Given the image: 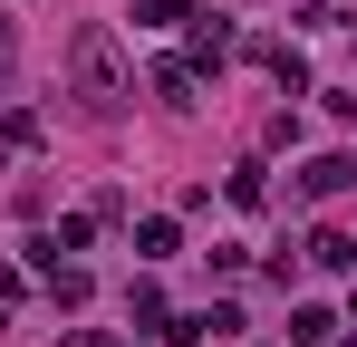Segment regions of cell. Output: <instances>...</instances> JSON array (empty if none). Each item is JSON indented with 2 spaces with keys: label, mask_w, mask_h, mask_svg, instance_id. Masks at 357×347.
<instances>
[{
  "label": "cell",
  "mask_w": 357,
  "mask_h": 347,
  "mask_svg": "<svg viewBox=\"0 0 357 347\" xmlns=\"http://www.w3.org/2000/svg\"><path fill=\"white\" fill-rule=\"evenodd\" d=\"M39 280H49V299H59V309H77V299H87V270H77V261H59V270H39Z\"/></svg>",
  "instance_id": "13"
},
{
  "label": "cell",
  "mask_w": 357,
  "mask_h": 347,
  "mask_svg": "<svg viewBox=\"0 0 357 347\" xmlns=\"http://www.w3.org/2000/svg\"><path fill=\"white\" fill-rule=\"evenodd\" d=\"M299 261H309V270H348V261H357V241H348V231H328V222H319L309 241H299Z\"/></svg>",
  "instance_id": "7"
},
{
  "label": "cell",
  "mask_w": 357,
  "mask_h": 347,
  "mask_svg": "<svg viewBox=\"0 0 357 347\" xmlns=\"http://www.w3.org/2000/svg\"><path fill=\"white\" fill-rule=\"evenodd\" d=\"M348 318H357V299H348Z\"/></svg>",
  "instance_id": "17"
},
{
  "label": "cell",
  "mask_w": 357,
  "mask_h": 347,
  "mask_svg": "<svg viewBox=\"0 0 357 347\" xmlns=\"http://www.w3.org/2000/svg\"><path fill=\"white\" fill-rule=\"evenodd\" d=\"M203 0H135V29H183Z\"/></svg>",
  "instance_id": "11"
},
{
  "label": "cell",
  "mask_w": 357,
  "mask_h": 347,
  "mask_svg": "<svg viewBox=\"0 0 357 347\" xmlns=\"http://www.w3.org/2000/svg\"><path fill=\"white\" fill-rule=\"evenodd\" d=\"M232 49H241V29H232V20H213V10H193V58H183V68L203 77V68H222Z\"/></svg>",
  "instance_id": "3"
},
{
  "label": "cell",
  "mask_w": 357,
  "mask_h": 347,
  "mask_svg": "<svg viewBox=\"0 0 357 347\" xmlns=\"http://www.w3.org/2000/svg\"><path fill=\"white\" fill-rule=\"evenodd\" d=\"M261 68H271V87L309 97V58H299V39H261Z\"/></svg>",
  "instance_id": "6"
},
{
  "label": "cell",
  "mask_w": 357,
  "mask_h": 347,
  "mask_svg": "<svg viewBox=\"0 0 357 347\" xmlns=\"http://www.w3.org/2000/svg\"><path fill=\"white\" fill-rule=\"evenodd\" d=\"M309 29H348V0H309Z\"/></svg>",
  "instance_id": "15"
},
{
  "label": "cell",
  "mask_w": 357,
  "mask_h": 347,
  "mask_svg": "<svg viewBox=\"0 0 357 347\" xmlns=\"http://www.w3.org/2000/svg\"><path fill=\"white\" fill-rule=\"evenodd\" d=\"M68 87H77V107H87V116H116L126 97H135V68H126V49H116L107 20H87V29L68 39Z\"/></svg>",
  "instance_id": "1"
},
{
  "label": "cell",
  "mask_w": 357,
  "mask_h": 347,
  "mask_svg": "<svg viewBox=\"0 0 357 347\" xmlns=\"http://www.w3.org/2000/svg\"><path fill=\"white\" fill-rule=\"evenodd\" d=\"M0 87H10V20H0Z\"/></svg>",
  "instance_id": "16"
},
{
  "label": "cell",
  "mask_w": 357,
  "mask_h": 347,
  "mask_svg": "<svg viewBox=\"0 0 357 347\" xmlns=\"http://www.w3.org/2000/svg\"><path fill=\"white\" fill-rule=\"evenodd\" d=\"M0 145H10V155H29V145H39V116H29V107L0 116Z\"/></svg>",
  "instance_id": "14"
},
{
  "label": "cell",
  "mask_w": 357,
  "mask_h": 347,
  "mask_svg": "<svg viewBox=\"0 0 357 347\" xmlns=\"http://www.w3.org/2000/svg\"><path fill=\"white\" fill-rule=\"evenodd\" d=\"M155 97H165L174 116H193V107H203V77H193L183 58H155Z\"/></svg>",
  "instance_id": "5"
},
{
  "label": "cell",
  "mask_w": 357,
  "mask_h": 347,
  "mask_svg": "<svg viewBox=\"0 0 357 347\" xmlns=\"http://www.w3.org/2000/svg\"><path fill=\"white\" fill-rule=\"evenodd\" d=\"M357 183V155H309V164H299V193H309V203H328V193H348Z\"/></svg>",
  "instance_id": "4"
},
{
  "label": "cell",
  "mask_w": 357,
  "mask_h": 347,
  "mask_svg": "<svg viewBox=\"0 0 357 347\" xmlns=\"http://www.w3.org/2000/svg\"><path fill=\"white\" fill-rule=\"evenodd\" d=\"M126 318H135V328H165L174 309H165V289H155V280H135V289H126Z\"/></svg>",
  "instance_id": "10"
},
{
  "label": "cell",
  "mask_w": 357,
  "mask_h": 347,
  "mask_svg": "<svg viewBox=\"0 0 357 347\" xmlns=\"http://www.w3.org/2000/svg\"><path fill=\"white\" fill-rule=\"evenodd\" d=\"M87 241H97V213H59V231H29V261L59 270L68 251H87Z\"/></svg>",
  "instance_id": "2"
},
{
  "label": "cell",
  "mask_w": 357,
  "mask_h": 347,
  "mask_svg": "<svg viewBox=\"0 0 357 347\" xmlns=\"http://www.w3.org/2000/svg\"><path fill=\"white\" fill-rule=\"evenodd\" d=\"M174 213H145V222H135V261H174Z\"/></svg>",
  "instance_id": "8"
},
{
  "label": "cell",
  "mask_w": 357,
  "mask_h": 347,
  "mask_svg": "<svg viewBox=\"0 0 357 347\" xmlns=\"http://www.w3.org/2000/svg\"><path fill=\"white\" fill-rule=\"evenodd\" d=\"M222 193H232L241 213H261V203H271V174H261V164H232V183H222Z\"/></svg>",
  "instance_id": "12"
},
{
  "label": "cell",
  "mask_w": 357,
  "mask_h": 347,
  "mask_svg": "<svg viewBox=\"0 0 357 347\" xmlns=\"http://www.w3.org/2000/svg\"><path fill=\"white\" fill-rule=\"evenodd\" d=\"M338 338V318H328V309H309V299H299L290 309V347H328Z\"/></svg>",
  "instance_id": "9"
}]
</instances>
